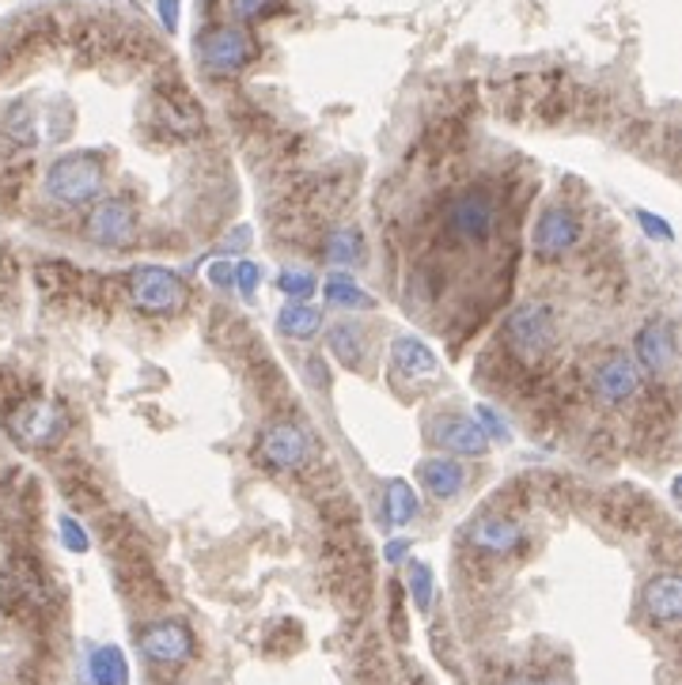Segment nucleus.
<instances>
[{"mask_svg": "<svg viewBox=\"0 0 682 685\" xmlns=\"http://www.w3.org/2000/svg\"><path fill=\"white\" fill-rule=\"evenodd\" d=\"M638 386H641V367L633 364L630 356L614 353L595 367V391L603 402L619 405V402H625V397L638 394Z\"/></svg>", "mask_w": 682, "mask_h": 685, "instance_id": "ddd939ff", "label": "nucleus"}, {"mask_svg": "<svg viewBox=\"0 0 682 685\" xmlns=\"http://www.w3.org/2000/svg\"><path fill=\"white\" fill-rule=\"evenodd\" d=\"M638 220H641V228L649 231V235H656V239H660V243H671V239H675V231L668 228V220L656 216V212L638 209Z\"/></svg>", "mask_w": 682, "mask_h": 685, "instance_id": "c85d7f7f", "label": "nucleus"}, {"mask_svg": "<svg viewBox=\"0 0 682 685\" xmlns=\"http://www.w3.org/2000/svg\"><path fill=\"white\" fill-rule=\"evenodd\" d=\"M432 440H437L448 455H459V459H482L485 451H490V436L482 432V424L459 413L437 416V421H432Z\"/></svg>", "mask_w": 682, "mask_h": 685, "instance_id": "1a4fd4ad", "label": "nucleus"}, {"mask_svg": "<svg viewBox=\"0 0 682 685\" xmlns=\"http://www.w3.org/2000/svg\"><path fill=\"white\" fill-rule=\"evenodd\" d=\"M46 193L58 205H88L103 193V163L91 152H72L50 163L46 171Z\"/></svg>", "mask_w": 682, "mask_h": 685, "instance_id": "f03ea898", "label": "nucleus"}, {"mask_svg": "<svg viewBox=\"0 0 682 685\" xmlns=\"http://www.w3.org/2000/svg\"><path fill=\"white\" fill-rule=\"evenodd\" d=\"M410 595H413V606H418V610L432 606V568H429L425 561H413L410 564Z\"/></svg>", "mask_w": 682, "mask_h": 685, "instance_id": "b1692460", "label": "nucleus"}, {"mask_svg": "<svg viewBox=\"0 0 682 685\" xmlns=\"http://www.w3.org/2000/svg\"><path fill=\"white\" fill-rule=\"evenodd\" d=\"M278 289L289 295V300H308L311 292L319 289V281L311 273H300V270H284L278 276Z\"/></svg>", "mask_w": 682, "mask_h": 685, "instance_id": "393cba45", "label": "nucleus"}, {"mask_svg": "<svg viewBox=\"0 0 682 685\" xmlns=\"http://www.w3.org/2000/svg\"><path fill=\"white\" fill-rule=\"evenodd\" d=\"M91 678H96V685H129L126 655L118 652L114 644L96 647V652H91Z\"/></svg>", "mask_w": 682, "mask_h": 685, "instance_id": "412c9836", "label": "nucleus"}, {"mask_svg": "<svg viewBox=\"0 0 682 685\" xmlns=\"http://www.w3.org/2000/svg\"><path fill=\"white\" fill-rule=\"evenodd\" d=\"M504 685H550V682H542V678H528V674H515V678H509Z\"/></svg>", "mask_w": 682, "mask_h": 685, "instance_id": "72a5a7b5", "label": "nucleus"}, {"mask_svg": "<svg viewBox=\"0 0 682 685\" xmlns=\"http://www.w3.org/2000/svg\"><path fill=\"white\" fill-rule=\"evenodd\" d=\"M4 429L23 447H53L64 436V413L53 402H23L4 416Z\"/></svg>", "mask_w": 682, "mask_h": 685, "instance_id": "423d86ee", "label": "nucleus"}, {"mask_svg": "<svg viewBox=\"0 0 682 685\" xmlns=\"http://www.w3.org/2000/svg\"><path fill=\"white\" fill-rule=\"evenodd\" d=\"M209 276H213L217 289H232V270H228V262H213Z\"/></svg>", "mask_w": 682, "mask_h": 685, "instance_id": "2f4dec72", "label": "nucleus"}, {"mask_svg": "<svg viewBox=\"0 0 682 685\" xmlns=\"http://www.w3.org/2000/svg\"><path fill=\"white\" fill-rule=\"evenodd\" d=\"M322 292H327V300L334 303V308H349V311H368V308H375L372 295H368L349 273H330V276H327V284H322Z\"/></svg>", "mask_w": 682, "mask_h": 685, "instance_id": "6ab92c4d", "label": "nucleus"}, {"mask_svg": "<svg viewBox=\"0 0 682 685\" xmlns=\"http://www.w3.org/2000/svg\"><path fill=\"white\" fill-rule=\"evenodd\" d=\"M228 4H232L235 20H258V16H262L265 8L273 4V0H228Z\"/></svg>", "mask_w": 682, "mask_h": 685, "instance_id": "c756f323", "label": "nucleus"}, {"mask_svg": "<svg viewBox=\"0 0 682 685\" xmlns=\"http://www.w3.org/2000/svg\"><path fill=\"white\" fill-rule=\"evenodd\" d=\"M523 531L515 526L512 520H501V515H485V520H478L470 526V545L482 553H490V557H504V553H512L515 545H520Z\"/></svg>", "mask_w": 682, "mask_h": 685, "instance_id": "2eb2a0df", "label": "nucleus"}, {"mask_svg": "<svg viewBox=\"0 0 682 685\" xmlns=\"http://www.w3.org/2000/svg\"><path fill=\"white\" fill-rule=\"evenodd\" d=\"M322 258H327L330 265H357L364 258V239L357 228H338L327 235V243H322Z\"/></svg>", "mask_w": 682, "mask_h": 685, "instance_id": "a211bd4d", "label": "nucleus"}, {"mask_svg": "<svg viewBox=\"0 0 682 685\" xmlns=\"http://www.w3.org/2000/svg\"><path fill=\"white\" fill-rule=\"evenodd\" d=\"M61 542H64V550H72V553H88L91 550L88 531L72 520V515H61Z\"/></svg>", "mask_w": 682, "mask_h": 685, "instance_id": "cd10ccee", "label": "nucleus"}, {"mask_svg": "<svg viewBox=\"0 0 682 685\" xmlns=\"http://www.w3.org/2000/svg\"><path fill=\"white\" fill-rule=\"evenodd\" d=\"M633 353H638V367H644L649 375H668L675 367V330H671V322H644L638 338H633Z\"/></svg>", "mask_w": 682, "mask_h": 685, "instance_id": "9b49d317", "label": "nucleus"}, {"mask_svg": "<svg viewBox=\"0 0 682 685\" xmlns=\"http://www.w3.org/2000/svg\"><path fill=\"white\" fill-rule=\"evenodd\" d=\"M504 345L523 364H539L558 345V314L546 303H523L504 322Z\"/></svg>", "mask_w": 682, "mask_h": 685, "instance_id": "f257e3e1", "label": "nucleus"}, {"mask_svg": "<svg viewBox=\"0 0 682 685\" xmlns=\"http://www.w3.org/2000/svg\"><path fill=\"white\" fill-rule=\"evenodd\" d=\"M156 12H160V23L174 34L179 31V0H156Z\"/></svg>", "mask_w": 682, "mask_h": 685, "instance_id": "7c9ffc66", "label": "nucleus"}, {"mask_svg": "<svg viewBox=\"0 0 682 685\" xmlns=\"http://www.w3.org/2000/svg\"><path fill=\"white\" fill-rule=\"evenodd\" d=\"M258 459L270 470H297L303 459H308V436H303L300 424L292 421H278L262 432L258 440Z\"/></svg>", "mask_w": 682, "mask_h": 685, "instance_id": "6e6552de", "label": "nucleus"}, {"mask_svg": "<svg viewBox=\"0 0 682 685\" xmlns=\"http://www.w3.org/2000/svg\"><path fill=\"white\" fill-rule=\"evenodd\" d=\"M330 349H334V356L341 360V364L349 367H361L364 360V333L357 326H349V322H341V326L330 330Z\"/></svg>", "mask_w": 682, "mask_h": 685, "instance_id": "5701e85b", "label": "nucleus"}, {"mask_svg": "<svg viewBox=\"0 0 682 685\" xmlns=\"http://www.w3.org/2000/svg\"><path fill=\"white\" fill-rule=\"evenodd\" d=\"M278 326H281V333H289V338H315L319 326H322V314L311 308V303L297 300L281 311Z\"/></svg>", "mask_w": 682, "mask_h": 685, "instance_id": "4be33fe9", "label": "nucleus"}, {"mask_svg": "<svg viewBox=\"0 0 682 685\" xmlns=\"http://www.w3.org/2000/svg\"><path fill=\"white\" fill-rule=\"evenodd\" d=\"M391 360H394V367H399L402 375H410V379H432L440 372L437 353H432L421 338H410V333H402V338L394 341Z\"/></svg>", "mask_w": 682, "mask_h": 685, "instance_id": "dca6fc26", "label": "nucleus"}, {"mask_svg": "<svg viewBox=\"0 0 682 685\" xmlns=\"http://www.w3.org/2000/svg\"><path fill=\"white\" fill-rule=\"evenodd\" d=\"M418 477L425 485V493L437 500H451L463 488V466L455 459H425L418 466Z\"/></svg>", "mask_w": 682, "mask_h": 685, "instance_id": "f3484780", "label": "nucleus"}, {"mask_svg": "<svg viewBox=\"0 0 682 685\" xmlns=\"http://www.w3.org/2000/svg\"><path fill=\"white\" fill-rule=\"evenodd\" d=\"M478 424H482V432L490 440H501V443H509L512 440V429H509V421H504L501 413L493 410V405H478Z\"/></svg>", "mask_w": 682, "mask_h": 685, "instance_id": "a878e982", "label": "nucleus"}, {"mask_svg": "<svg viewBox=\"0 0 682 685\" xmlns=\"http://www.w3.org/2000/svg\"><path fill=\"white\" fill-rule=\"evenodd\" d=\"M448 235L459 243H485L497 231V201L485 190H463L444 209Z\"/></svg>", "mask_w": 682, "mask_h": 685, "instance_id": "7ed1b4c3", "label": "nucleus"}, {"mask_svg": "<svg viewBox=\"0 0 682 685\" xmlns=\"http://www.w3.org/2000/svg\"><path fill=\"white\" fill-rule=\"evenodd\" d=\"M193 652V636L182 622H156L141 633V655L156 666H179Z\"/></svg>", "mask_w": 682, "mask_h": 685, "instance_id": "9d476101", "label": "nucleus"}, {"mask_svg": "<svg viewBox=\"0 0 682 685\" xmlns=\"http://www.w3.org/2000/svg\"><path fill=\"white\" fill-rule=\"evenodd\" d=\"M198 58L217 77H232V72L247 69L254 61V42L243 27H209L198 39Z\"/></svg>", "mask_w": 682, "mask_h": 685, "instance_id": "39448f33", "label": "nucleus"}, {"mask_svg": "<svg viewBox=\"0 0 682 685\" xmlns=\"http://www.w3.org/2000/svg\"><path fill=\"white\" fill-rule=\"evenodd\" d=\"M84 235L96 246H129L137 235V212L126 198H107L88 212Z\"/></svg>", "mask_w": 682, "mask_h": 685, "instance_id": "0eeeda50", "label": "nucleus"}, {"mask_svg": "<svg viewBox=\"0 0 682 685\" xmlns=\"http://www.w3.org/2000/svg\"><path fill=\"white\" fill-rule=\"evenodd\" d=\"M644 614L656 625H675L682 617V580L675 572H660L644 583Z\"/></svg>", "mask_w": 682, "mask_h": 685, "instance_id": "4468645a", "label": "nucleus"}, {"mask_svg": "<svg viewBox=\"0 0 682 685\" xmlns=\"http://www.w3.org/2000/svg\"><path fill=\"white\" fill-rule=\"evenodd\" d=\"M405 553H410V542H391V545H387V561H391V564H399Z\"/></svg>", "mask_w": 682, "mask_h": 685, "instance_id": "473e14b6", "label": "nucleus"}, {"mask_svg": "<svg viewBox=\"0 0 682 685\" xmlns=\"http://www.w3.org/2000/svg\"><path fill=\"white\" fill-rule=\"evenodd\" d=\"M232 284L239 289V295H243V300H254V289L262 284V265L239 262L235 270H232Z\"/></svg>", "mask_w": 682, "mask_h": 685, "instance_id": "bb28decb", "label": "nucleus"}, {"mask_svg": "<svg viewBox=\"0 0 682 685\" xmlns=\"http://www.w3.org/2000/svg\"><path fill=\"white\" fill-rule=\"evenodd\" d=\"M531 243H534V254L546 258V262L569 254L580 243V220L569 209H546L539 216V224H534Z\"/></svg>", "mask_w": 682, "mask_h": 685, "instance_id": "f8f14e48", "label": "nucleus"}, {"mask_svg": "<svg viewBox=\"0 0 682 685\" xmlns=\"http://www.w3.org/2000/svg\"><path fill=\"white\" fill-rule=\"evenodd\" d=\"M383 515L391 526H405L418 515V493L410 488V481H387L383 488Z\"/></svg>", "mask_w": 682, "mask_h": 685, "instance_id": "aec40b11", "label": "nucleus"}, {"mask_svg": "<svg viewBox=\"0 0 682 685\" xmlns=\"http://www.w3.org/2000/svg\"><path fill=\"white\" fill-rule=\"evenodd\" d=\"M129 295H133L137 311L144 314H174L187 303V284L179 273L163 270V265H141L129 276Z\"/></svg>", "mask_w": 682, "mask_h": 685, "instance_id": "20e7f679", "label": "nucleus"}]
</instances>
